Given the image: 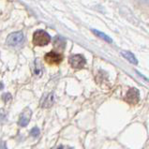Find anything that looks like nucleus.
Instances as JSON below:
<instances>
[{
	"mask_svg": "<svg viewBox=\"0 0 149 149\" xmlns=\"http://www.w3.org/2000/svg\"><path fill=\"white\" fill-rule=\"evenodd\" d=\"M51 41V36L44 30H37L33 35V43L37 46L47 45Z\"/></svg>",
	"mask_w": 149,
	"mask_h": 149,
	"instance_id": "1",
	"label": "nucleus"
},
{
	"mask_svg": "<svg viewBox=\"0 0 149 149\" xmlns=\"http://www.w3.org/2000/svg\"><path fill=\"white\" fill-rule=\"evenodd\" d=\"M69 63L73 69L81 70L84 67L86 61L84 56H83L82 54H73L69 58Z\"/></svg>",
	"mask_w": 149,
	"mask_h": 149,
	"instance_id": "2",
	"label": "nucleus"
},
{
	"mask_svg": "<svg viewBox=\"0 0 149 149\" xmlns=\"http://www.w3.org/2000/svg\"><path fill=\"white\" fill-rule=\"evenodd\" d=\"M24 40V36L22 32H14L8 35L7 38V43L10 46H18L21 45Z\"/></svg>",
	"mask_w": 149,
	"mask_h": 149,
	"instance_id": "3",
	"label": "nucleus"
},
{
	"mask_svg": "<svg viewBox=\"0 0 149 149\" xmlns=\"http://www.w3.org/2000/svg\"><path fill=\"white\" fill-rule=\"evenodd\" d=\"M44 60L49 65H59L63 60V56L56 52H50L44 55Z\"/></svg>",
	"mask_w": 149,
	"mask_h": 149,
	"instance_id": "4",
	"label": "nucleus"
},
{
	"mask_svg": "<svg viewBox=\"0 0 149 149\" xmlns=\"http://www.w3.org/2000/svg\"><path fill=\"white\" fill-rule=\"evenodd\" d=\"M140 100V93L137 88H130L129 91H127V95L125 97V100L127 103L130 104H136L138 103V101Z\"/></svg>",
	"mask_w": 149,
	"mask_h": 149,
	"instance_id": "5",
	"label": "nucleus"
},
{
	"mask_svg": "<svg viewBox=\"0 0 149 149\" xmlns=\"http://www.w3.org/2000/svg\"><path fill=\"white\" fill-rule=\"evenodd\" d=\"M32 116V111L29 108H25L24 112L21 113L19 118V125L21 127H26L29 123V120Z\"/></svg>",
	"mask_w": 149,
	"mask_h": 149,
	"instance_id": "6",
	"label": "nucleus"
},
{
	"mask_svg": "<svg viewBox=\"0 0 149 149\" xmlns=\"http://www.w3.org/2000/svg\"><path fill=\"white\" fill-rule=\"evenodd\" d=\"M54 102V93H50L46 97H43L41 100V107L43 108H50Z\"/></svg>",
	"mask_w": 149,
	"mask_h": 149,
	"instance_id": "7",
	"label": "nucleus"
},
{
	"mask_svg": "<svg viewBox=\"0 0 149 149\" xmlns=\"http://www.w3.org/2000/svg\"><path fill=\"white\" fill-rule=\"evenodd\" d=\"M65 45H66V41L65 40L63 39L61 37H56L54 40V46L55 50L57 51H62L64 48H65Z\"/></svg>",
	"mask_w": 149,
	"mask_h": 149,
	"instance_id": "8",
	"label": "nucleus"
},
{
	"mask_svg": "<svg viewBox=\"0 0 149 149\" xmlns=\"http://www.w3.org/2000/svg\"><path fill=\"white\" fill-rule=\"evenodd\" d=\"M121 54L127 59V60H129L130 63H132L133 65H137V64H138V60L136 59L135 55L132 53L129 52V51H122Z\"/></svg>",
	"mask_w": 149,
	"mask_h": 149,
	"instance_id": "9",
	"label": "nucleus"
},
{
	"mask_svg": "<svg viewBox=\"0 0 149 149\" xmlns=\"http://www.w3.org/2000/svg\"><path fill=\"white\" fill-rule=\"evenodd\" d=\"M92 32L94 33L97 37L100 38V39H102L103 40L109 42V43H112V42H113L112 39H111L110 37H108L107 35H105L104 33H102V32H100V31H97V30H95V29H92Z\"/></svg>",
	"mask_w": 149,
	"mask_h": 149,
	"instance_id": "10",
	"label": "nucleus"
},
{
	"mask_svg": "<svg viewBox=\"0 0 149 149\" xmlns=\"http://www.w3.org/2000/svg\"><path fill=\"white\" fill-rule=\"evenodd\" d=\"M41 71H42V70H41L40 63V62L38 63V62L36 61L35 69H34V73H35L36 75H39V76H40V75H41Z\"/></svg>",
	"mask_w": 149,
	"mask_h": 149,
	"instance_id": "11",
	"label": "nucleus"
},
{
	"mask_svg": "<svg viewBox=\"0 0 149 149\" xmlns=\"http://www.w3.org/2000/svg\"><path fill=\"white\" fill-rule=\"evenodd\" d=\"M31 135L32 136H34V137H38V136L40 135V130H39V127H33V129L31 130Z\"/></svg>",
	"mask_w": 149,
	"mask_h": 149,
	"instance_id": "12",
	"label": "nucleus"
},
{
	"mask_svg": "<svg viewBox=\"0 0 149 149\" xmlns=\"http://www.w3.org/2000/svg\"><path fill=\"white\" fill-rule=\"evenodd\" d=\"M11 95L10 94H8V93H6V94H4L3 96H2V100H4L7 103V102H8V101H10L11 100Z\"/></svg>",
	"mask_w": 149,
	"mask_h": 149,
	"instance_id": "13",
	"label": "nucleus"
},
{
	"mask_svg": "<svg viewBox=\"0 0 149 149\" xmlns=\"http://www.w3.org/2000/svg\"><path fill=\"white\" fill-rule=\"evenodd\" d=\"M4 118H5V113H3V111H0V121Z\"/></svg>",
	"mask_w": 149,
	"mask_h": 149,
	"instance_id": "14",
	"label": "nucleus"
},
{
	"mask_svg": "<svg viewBox=\"0 0 149 149\" xmlns=\"http://www.w3.org/2000/svg\"><path fill=\"white\" fill-rule=\"evenodd\" d=\"M0 149H8L5 143H0Z\"/></svg>",
	"mask_w": 149,
	"mask_h": 149,
	"instance_id": "15",
	"label": "nucleus"
}]
</instances>
